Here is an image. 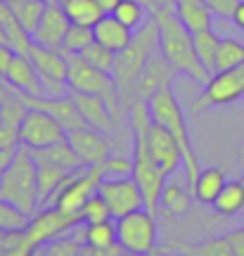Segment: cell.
<instances>
[{
	"instance_id": "6da1fadb",
	"label": "cell",
	"mask_w": 244,
	"mask_h": 256,
	"mask_svg": "<svg viewBox=\"0 0 244 256\" xmlns=\"http://www.w3.org/2000/svg\"><path fill=\"white\" fill-rule=\"evenodd\" d=\"M152 14L159 22V50L164 52V57L171 62V66L178 74H182V76H188V78L204 86L211 78V74L206 72L204 64L199 62L192 34L182 26L180 19L176 17L173 2L154 10Z\"/></svg>"
},
{
	"instance_id": "7a4b0ae2",
	"label": "cell",
	"mask_w": 244,
	"mask_h": 256,
	"mask_svg": "<svg viewBox=\"0 0 244 256\" xmlns=\"http://www.w3.org/2000/svg\"><path fill=\"white\" fill-rule=\"evenodd\" d=\"M159 50V22L154 14H150L145 24L136 28L133 40L128 43L121 52H116V64H114V81L118 86V95H121V107L128 112L133 107V90H136V81L140 72L145 69L147 60Z\"/></svg>"
},
{
	"instance_id": "3957f363",
	"label": "cell",
	"mask_w": 244,
	"mask_h": 256,
	"mask_svg": "<svg viewBox=\"0 0 244 256\" xmlns=\"http://www.w3.org/2000/svg\"><path fill=\"white\" fill-rule=\"evenodd\" d=\"M0 200L14 204L19 209L36 216L40 209L38 200V164L28 147L19 145L10 164L0 171Z\"/></svg>"
},
{
	"instance_id": "277c9868",
	"label": "cell",
	"mask_w": 244,
	"mask_h": 256,
	"mask_svg": "<svg viewBox=\"0 0 244 256\" xmlns=\"http://www.w3.org/2000/svg\"><path fill=\"white\" fill-rule=\"evenodd\" d=\"M150 104V112H152V121L164 126L180 147L182 152V166H185V174L190 180L197 178V174L202 171V166L197 162V154H194V147H192V138H190V126H188V119H185V112H182L178 98L173 95V88L166 86V88H159L152 98L147 100Z\"/></svg>"
},
{
	"instance_id": "5b68a950",
	"label": "cell",
	"mask_w": 244,
	"mask_h": 256,
	"mask_svg": "<svg viewBox=\"0 0 244 256\" xmlns=\"http://www.w3.org/2000/svg\"><path fill=\"white\" fill-rule=\"evenodd\" d=\"M66 60H69V78H66L69 90L92 92V95L104 98L107 104L112 107V112H114L116 121L121 119L124 107H121V95H118V86H116V81H114V76L90 66L81 55L66 52Z\"/></svg>"
},
{
	"instance_id": "8992f818",
	"label": "cell",
	"mask_w": 244,
	"mask_h": 256,
	"mask_svg": "<svg viewBox=\"0 0 244 256\" xmlns=\"http://www.w3.org/2000/svg\"><path fill=\"white\" fill-rule=\"evenodd\" d=\"M100 180H102V166H83L78 171H72L50 194L46 206H54L64 214H78L83 204L98 192Z\"/></svg>"
},
{
	"instance_id": "52a82bcc",
	"label": "cell",
	"mask_w": 244,
	"mask_h": 256,
	"mask_svg": "<svg viewBox=\"0 0 244 256\" xmlns=\"http://www.w3.org/2000/svg\"><path fill=\"white\" fill-rule=\"evenodd\" d=\"M116 242L130 254L147 256L159 247V230L150 209L130 211L116 218Z\"/></svg>"
},
{
	"instance_id": "ba28073f",
	"label": "cell",
	"mask_w": 244,
	"mask_h": 256,
	"mask_svg": "<svg viewBox=\"0 0 244 256\" xmlns=\"http://www.w3.org/2000/svg\"><path fill=\"white\" fill-rule=\"evenodd\" d=\"M244 98V62L226 69V72H216L206 83L204 90L199 92L194 102H192V112H204L211 107H228L232 102Z\"/></svg>"
},
{
	"instance_id": "9c48e42d",
	"label": "cell",
	"mask_w": 244,
	"mask_h": 256,
	"mask_svg": "<svg viewBox=\"0 0 244 256\" xmlns=\"http://www.w3.org/2000/svg\"><path fill=\"white\" fill-rule=\"evenodd\" d=\"M98 194L107 202L114 218H121L130 211L147 209L145 194H142V190H140V185H138L133 176L130 178H102Z\"/></svg>"
},
{
	"instance_id": "30bf717a",
	"label": "cell",
	"mask_w": 244,
	"mask_h": 256,
	"mask_svg": "<svg viewBox=\"0 0 244 256\" xmlns=\"http://www.w3.org/2000/svg\"><path fill=\"white\" fill-rule=\"evenodd\" d=\"M64 138H66V130L62 128V124L40 110H26L19 124V145L28 150H43Z\"/></svg>"
},
{
	"instance_id": "8fae6325",
	"label": "cell",
	"mask_w": 244,
	"mask_h": 256,
	"mask_svg": "<svg viewBox=\"0 0 244 256\" xmlns=\"http://www.w3.org/2000/svg\"><path fill=\"white\" fill-rule=\"evenodd\" d=\"M78 220H81L78 214H64V211L54 209V206H46L40 214L31 216V223H28V228L24 230V240H26L31 247L46 244L50 240L69 232Z\"/></svg>"
},
{
	"instance_id": "7c38bea8",
	"label": "cell",
	"mask_w": 244,
	"mask_h": 256,
	"mask_svg": "<svg viewBox=\"0 0 244 256\" xmlns=\"http://www.w3.org/2000/svg\"><path fill=\"white\" fill-rule=\"evenodd\" d=\"M178 76V72L171 66V62L164 57L162 50H156L150 60H147L145 69L140 72L136 81V90H133V98L136 102L140 100H150L154 92L159 90V88H166V86H171L173 78ZM133 102V104H136Z\"/></svg>"
},
{
	"instance_id": "4fadbf2b",
	"label": "cell",
	"mask_w": 244,
	"mask_h": 256,
	"mask_svg": "<svg viewBox=\"0 0 244 256\" xmlns=\"http://www.w3.org/2000/svg\"><path fill=\"white\" fill-rule=\"evenodd\" d=\"M66 140L83 162V166H102L112 154V147H109V140L104 138V133L90 126L66 130Z\"/></svg>"
},
{
	"instance_id": "5bb4252c",
	"label": "cell",
	"mask_w": 244,
	"mask_h": 256,
	"mask_svg": "<svg viewBox=\"0 0 244 256\" xmlns=\"http://www.w3.org/2000/svg\"><path fill=\"white\" fill-rule=\"evenodd\" d=\"M22 95V92H19ZM22 100L26 102L28 110H40L50 114L52 119H57L62 124L64 130H76V128H86L88 124L83 121L81 112L74 102L72 92L66 95H60V98H28V95H22Z\"/></svg>"
},
{
	"instance_id": "9a60e30c",
	"label": "cell",
	"mask_w": 244,
	"mask_h": 256,
	"mask_svg": "<svg viewBox=\"0 0 244 256\" xmlns=\"http://www.w3.org/2000/svg\"><path fill=\"white\" fill-rule=\"evenodd\" d=\"M147 142H150L152 159L156 162V166H159L166 176H173L178 168H180L182 152H180V147H178V142H176V138H173L164 126L152 124Z\"/></svg>"
},
{
	"instance_id": "2e32d148",
	"label": "cell",
	"mask_w": 244,
	"mask_h": 256,
	"mask_svg": "<svg viewBox=\"0 0 244 256\" xmlns=\"http://www.w3.org/2000/svg\"><path fill=\"white\" fill-rule=\"evenodd\" d=\"M69 26H72V22L66 17V12H64L62 5L54 0V2H48L46 12H43V17H40V24H38V28L34 31L31 38H34V43H38V46L60 50Z\"/></svg>"
},
{
	"instance_id": "e0dca14e",
	"label": "cell",
	"mask_w": 244,
	"mask_h": 256,
	"mask_svg": "<svg viewBox=\"0 0 244 256\" xmlns=\"http://www.w3.org/2000/svg\"><path fill=\"white\" fill-rule=\"evenodd\" d=\"M69 92H72L74 102H76V107L81 112L83 121L90 128L109 133L112 128L116 126V116H114V112H112V107L107 104L104 98L92 95V92H78V90H69Z\"/></svg>"
},
{
	"instance_id": "ac0fdd59",
	"label": "cell",
	"mask_w": 244,
	"mask_h": 256,
	"mask_svg": "<svg viewBox=\"0 0 244 256\" xmlns=\"http://www.w3.org/2000/svg\"><path fill=\"white\" fill-rule=\"evenodd\" d=\"M5 81H8L17 92L28 95V98H43V95H46L43 78H40V74H38V69L34 66V62H31L28 55H19L17 52V57H14V62L10 66Z\"/></svg>"
},
{
	"instance_id": "d6986e66",
	"label": "cell",
	"mask_w": 244,
	"mask_h": 256,
	"mask_svg": "<svg viewBox=\"0 0 244 256\" xmlns=\"http://www.w3.org/2000/svg\"><path fill=\"white\" fill-rule=\"evenodd\" d=\"M92 31H95V40L109 48V50H114V52H121L133 40V34H136L124 22H118L114 14H102L98 19V24L92 26Z\"/></svg>"
},
{
	"instance_id": "ffe728a7",
	"label": "cell",
	"mask_w": 244,
	"mask_h": 256,
	"mask_svg": "<svg viewBox=\"0 0 244 256\" xmlns=\"http://www.w3.org/2000/svg\"><path fill=\"white\" fill-rule=\"evenodd\" d=\"M176 8V17L182 22V26L190 34L197 31H206L214 24V12L204 0H173Z\"/></svg>"
},
{
	"instance_id": "44dd1931",
	"label": "cell",
	"mask_w": 244,
	"mask_h": 256,
	"mask_svg": "<svg viewBox=\"0 0 244 256\" xmlns=\"http://www.w3.org/2000/svg\"><path fill=\"white\" fill-rule=\"evenodd\" d=\"M226 183H228V178H226V174H223V168L206 166V168H202L197 174V178L192 180V197H194L199 204L211 206Z\"/></svg>"
},
{
	"instance_id": "7402d4cb",
	"label": "cell",
	"mask_w": 244,
	"mask_h": 256,
	"mask_svg": "<svg viewBox=\"0 0 244 256\" xmlns=\"http://www.w3.org/2000/svg\"><path fill=\"white\" fill-rule=\"evenodd\" d=\"M0 26L5 31V38H8L10 46L14 48L19 55H28V50L34 46V38H31L26 28L22 26V22L12 12L8 0H0Z\"/></svg>"
},
{
	"instance_id": "603a6c76",
	"label": "cell",
	"mask_w": 244,
	"mask_h": 256,
	"mask_svg": "<svg viewBox=\"0 0 244 256\" xmlns=\"http://www.w3.org/2000/svg\"><path fill=\"white\" fill-rule=\"evenodd\" d=\"M31 152H34L36 162H48V164H54V166H60V168H64V171H78V168H83V162L74 152V147L69 145L66 138L60 140V142H52V145L43 147V150H31Z\"/></svg>"
},
{
	"instance_id": "cb8c5ba5",
	"label": "cell",
	"mask_w": 244,
	"mask_h": 256,
	"mask_svg": "<svg viewBox=\"0 0 244 256\" xmlns=\"http://www.w3.org/2000/svg\"><path fill=\"white\" fill-rule=\"evenodd\" d=\"M62 10L72 24H81V26H95L98 19L104 14L100 10L98 0H60Z\"/></svg>"
},
{
	"instance_id": "d4e9b609",
	"label": "cell",
	"mask_w": 244,
	"mask_h": 256,
	"mask_svg": "<svg viewBox=\"0 0 244 256\" xmlns=\"http://www.w3.org/2000/svg\"><path fill=\"white\" fill-rule=\"evenodd\" d=\"M211 206L220 216H235V214L244 211V183L242 180H228Z\"/></svg>"
},
{
	"instance_id": "484cf974",
	"label": "cell",
	"mask_w": 244,
	"mask_h": 256,
	"mask_svg": "<svg viewBox=\"0 0 244 256\" xmlns=\"http://www.w3.org/2000/svg\"><path fill=\"white\" fill-rule=\"evenodd\" d=\"M36 164H38V200H40V209H43L46 202L50 200V194L60 188V183L72 171H64L60 166L48 164V162H36Z\"/></svg>"
},
{
	"instance_id": "4316f807",
	"label": "cell",
	"mask_w": 244,
	"mask_h": 256,
	"mask_svg": "<svg viewBox=\"0 0 244 256\" xmlns=\"http://www.w3.org/2000/svg\"><path fill=\"white\" fill-rule=\"evenodd\" d=\"M12 12L17 14V19L22 22V26L26 28L28 34L34 36V31L40 24V17L48 8V0H8Z\"/></svg>"
},
{
	"instance_id": "83f0119b",
	"label": "cell",
	"mask_w": 244,
	"mask_h": 256,
	"mask_svg": "<svg viewBox=\"0 0 244 256\" xmlns=\"http://www.w3.org/2000/svg\"><path fill=\"white\" fill-rule=\"evenodd\" d=\"M192 40H194V50H197L199 62L206 66L208 74L216 72V55H218V43H220V36H218L214 28H206V31H197L192 34Z\"/></svg>"
},
{
	"instance_id": "f1b7e54d",
	"label": "cell",
	"mask_w": 244,
	"mask_h": 256,
	"mask_svg": "<svg viewBox=\"0 0 244 256\" xmlns=\"http://www.w3.org/2000/svg\"><path fill=\"white\" fill-rule=\"evenodd\" d=\"M159 204L173 216H185L192 209V197L188 194V190L182 185L166 183L162 190V197H159Z\"/></svg>"
},
{
	"instance_id": "f546056e",
	"label": "cell",
	"mask_w": 244,
	"mask_h": 256,
	"mask_svg": "<svg viewBox=\"0 0 244 256\" xmlns=\"http://www.w3.org/2000/svg\"><path fill=\"white\" fill-rule=\"evenodd\" d=\"M171 249L182 252V256H235L228 238H208L199 244H171Z\"/></svg>"
},
{
	"instance_id": "4dcf8cb0",
	"label": "cell",
	"mask_w": 244,
	"mask_h": 256,
	"mask_svg": "<svg viewBox=\"0 0 244 256\" xmlns=\"http://www.w3.org/2000/svg\"><path fill=\"white\" fill-rule=\"evenodd\" d=\"M112 14H114L118 22H124L128 28H133V31H136V28H140L147 19H150L152 12H150L147 5L145 2H140V0H121Z\"/></svg>"
},
{
	"instance_id": "1f68e13d",
	"label": "cell",
	"mask_w": 244,
	"mask_h": 256,
	"mask_svg": "<svg viewBox=\"0 0 244 256\" xmlns=\"http://www.w3.org/2000/svg\"><path fill=\"white\" fill-rule=\"evenodd\" d=\"M242 62H244V43L242 40H237V38H220L218 55H216V72L232 69V66H237V64H242Z\"/></svg>"
},
{
	"instance_id": "d6a6232c",
	"label": "cell",
	"mask_w": 244,
	"mask_h": 256,
	"mask_svg": "<svg viewBox=\"0 0 244 256\" xmlns=\"http://www.w3.org/2000/svg\"><path fill=\"white\" fill-rule=\"evenodd\" d=\"M28 223H31V216L24 214V211L14 206V204H10V202L0 200V232H24L28 228Z\"/></svg>"
},
{
	"instance_id": "836d02e7",
	"label": "cell",
	"mask_w": 244,
	"mask_h": 256,
	"mask_svg": "<svg viewBox=\"0 0 244 256\" xmlns=\"http://www.w3.org/2000/svg\"><path fill=\"white\" fill-rule=\"evenodd\" d=\"M81 247L83 244H78L69 232H64L46 244H38L34 249V256H81Z\"/></svg>"
},
{
	"instance_id": "e575fe53",
	"label": "cell",
	"mask_w": 244,
	"mask_h": 256,
	"mask_svg": "<svg viewBox=\"0 0 244 256\" xmlns=\"http://www.w3.org/2000/svg\"><path fill=\"white\" fill-rule=\"evenodd\" d=\"M95 43V31L92 26H81V24H72L66 36H64L62 50L64 52H74V55H81L88 46Z\"/></svg>"
},
{
	"instance_id": "d590c367",
	"label": "cell",
	"mask_w": 244,
	"mask_h": 256,
	"mask_svg": "<svg viewBox=\"0 0 244 256\" xmlns=\"http://www.w3.org/2000/svg\"><path fill=\"white\" fill-rule=\"evenodd\" d=\"M81 57L90 64V66L100 69V72H107V74L114 72V64H116V52L109 50V48H104L102 43H98V40H95L92 46L86 48L81 52Z\"/></svg>"
},
{
	"instance_id": "8d00e7d4",
	"label": "cell",
	"mask_w": 244,
	"mask_h": 256,
	"mask_svg": "<svg viewBox=\"0 0 244 256\" xmlns=\"http://www.w3.org/2000/svg\"><path fill=\"white\" fill-rule=\"evenodd\" d=\"M78 218H81V223H102V220H109V218H114V216H112V211H109L107 202L95 192L90 200L81 206Z\"/></svg>"
},
{
	"instance_id": "74e56055",
	"label": "cell",
	"mask_w": 244,
	"mask_h": 256,
	"mask_svg": "<svg viewBox=\"0 0 244 256\" xmlns=\"http://www.w3.org/2000/svg\"><path fill=\"white\" fill-rule=\"evenodd\" d=\"M130 176H133V159L109 154V159L102 164V178H130Z\"/></svg>"
},
{
	"instance_id": "f35d334b",
	"label": "cell",
	"mask_w": 244,
	"mask_h": 256,
	"mask_svg": "<svg viewBox=\"0 0 244 256\" xmlns=\"http://www.w3.org/2000/svg\"><path fill=\"white\" fill-rule=\"evenodd\" d=\"M19 147V124L2 121L0 124V152L14 154Z\"/></svg>"
},
{
	"instance_id": "ab89813d",
	"label": "cell",
	"mask_w": 244,
	"mask_h": 256,
	"mask_svg": "<svg viewBox=\"0 0 244 256\" xmlns=\"http://www.w3.org/2000/svg\"><path fill=\"white\" fill-rule=\"evenodd\" d=\"M211 12H214V17H220V19H230L232 17V12H235L237 2L240 0H204Z\"/></svg>"
},
{
	"instance_id": "60d3db41",
	"label": "cell",
	"mask_w": 244,
	"mask_h": 256,
	"mask_svg": "<svg viewBox=\"0 0 244 256\" xmlns=\"http://www.w3.org/2000/svg\"><path fill=\"white\" fill-rule=\"evenodd\" d=\"M17 57V50L10 43H0V78H8V72Z\"/></svg>"
},
{
	"instance_id": "b9f144b4",
	"label": "cell",
	"mask_w": 244,
	"mask_h": 256,
	"mask_svg": "<svg viewBox=\"0 0 244 256\" xmlns=\"http://www.w3.org/2000/svg\"><path fill=\"white\" fill-rule=\"evenodd\" d=\"M226 238H228V242H230V249H232V254H235V256H244V228L228 232Z\"/></svg>"
},
{
	"instance_id": "7bdbcfd3",
	"label": "cell",
	"mask_w": 244,
	"mask_h": 256,
	"mask_svg": "<svg viewBox=\"0 0 244 256\" xmlns=\"http://www.w3.org/2000/svg\"><path fill=\"white\" fill-rule=\"evenodd\" d=\"M14 95H17V90H14V88H12V86L5 81V78H0V107H2L5 102L12 100Z\"/></svg>"
},
{
	"instance_id": "ee69618b",
	"label": "cell",
	"mask_w": 244,
	"mask_h": 256,
	"mask_svg": "<svg viewBox=\"0 0 244 256\" xmlns=\"http://www.w3.org/2000/svg\"><path fill=\"white\" fill-rule=\"evenodd\" d=\"M232 22H235V26L237 28H242L244 31V0H240V2H237V8H235V12H232Z\"/></svg>"
},
{
	"instance_id": "f6af8a7d",
	"label": "cell",
	"mask_w": 244,
	"mask_h": 256,
	"mask_svg": "<svg viewBox=\"0 0 244 256\" xmlns=\"http://www.w3.org/2000/svg\"><path fill=\"white\" fill-rule=\"evenodd\" d=\"M121 2V0H98V5H100V10L104 12V14H112L114 10H116V5Z\"/></svg>"
},
{
	"instance_id": "bcb514c9",
	"label": "cell",
	"mask_w": 244,
	"mask_h": 256,
	"mask_svg": "<svg viewBox=\"0 0 244 256\" xmlns=\"http://www.w3.org/2000/svg\"><path fill=\"white\" fill-rule=\"evenodd\" d=\"M147 256H166V252H164L162 247H156V249H154V252H150V254H147Z\"/></svg>"
},
{
	"instance_id": "7dc6e473",
	"label": "cell",
	"mask_w": 244,
	"mask_h": 256,
	"mask_svg": "<svg viewBox=\"0 0 244 256\" xmlns=\"http://www.w3.org/2000/svg\"><path fill=\"white\" fill-rule=\"evenodd\" d=\"M0 43H8V38H5V31H2V26H0Z\"/></svg>"
},
{
	"instance_id": "c3c4849f",
	"label": "cell",
	"mask_w": 244,
	"mask_h": 256,
	"mask_svg": "<svg viewBox=\"0 0 244 256\" xmlns=\"http://www.w3.org/2000/svg\"><path fill=\"white\" fill-rule=\"evenodd\" d=\"M121 256H140V254H130V252H124Z\"/></svg>"
},
{
	"instance_id": "681fc988",
	"label": "cell",
	"mask_w": 244,
	"mask_h": 256,
	"mask_svg": "<svg viewBox=\"0 0 244 256\" xmlns=\"http://www.w3.org/2000/svg\"><path fill=\"white\" fill-rule=\"evenodd\" d=\"M0 124H2V114H0Z\"/></svg>"
},
{
	"instance_id": "f907efd6",
	"label": "cell",
	"mask_w": 244,
	"mask_h": 256,
	"mask_svg": "<svg viewBox=\"0 0 244 256\" xmlns=\"http://www.w3.org/2000/svg\"><path fill=\"white\" fill-rule=\"evenodd\" d=\"M240 180H242V183H244V176H242V178H240Z\"/></svg>"
},
{
	"instance_id": "816d5d0a",
	"label": "cell",
	"mask_w": 244,
	"mask_h": 256,
	"mask_svg": "<svg viewBox=\"0 0 244 256\" xmlns=\"http://www.w3.org/2000/svg\"><path fill=\"white\" fill-rule=\"evenodd\" d=\"M2 168H5V166H0V171H2Z\"/></svg>"
},
{
	"instance_id": "f5cc1de1",
	"label": "cell",
	"mask_w": 244,
	"mask_h": 256,
	"mask_svg": "<svg viewBox=\"0 0 244 256\" xmlns=\"http://www.w3.org/2000/svg\"><path fill=\"white\" fill-rule=\"evenodd\" d=\"M48 2H54V0H48Z\"/></svg>"
}]
</instances>
